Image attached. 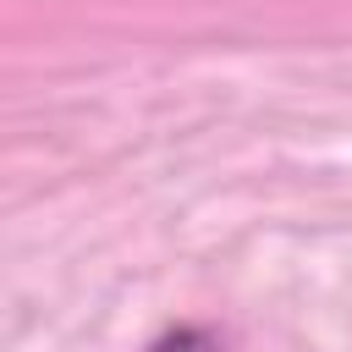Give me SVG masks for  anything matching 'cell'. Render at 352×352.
<instances>
[{
	"mask_svg": "<svg viewBox=\"0 0 352 352\" xmlns=\"http://www.w3.org/2000/svg\"><path fill=\"white\" fill-rule=\"evenodd\" d=\"M143 352H226V346H220V336L204 330V324H176V330L154 336Z\"/></svg>",
	"mask_w": 352,
	"mask_h": 352,
	"instance_id": "obj_1",
	"label": "cell"
}]
</instances>
